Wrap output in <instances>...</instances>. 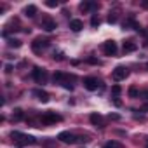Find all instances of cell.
Returning a JSON list of instances; mask_svg holds the SVG:
<instances>
[{"label":"cell","instance_id":"obj_24","mask_svg":"<svg viewBox=\"0 0 148 148\" xmlns=\"http://www.w3.org/2000/svg\"><path fill=\"white\" fill-rule=\"evenodd\" d=\"M45 5H47V7H51V9H56V7H58V2H56V0H47Z\"/></svg>","mask_w":148,"mask_h":148},{"label":"cell","instance_id":"obj_5","mask_svg":"<svg viewBox=\"0 0 148 148\" xmlns=\"http://www.w3.org/2000/svg\"><path fill=\"white\" fill-rule=\"evenodd\" d=\"M49 45H51V42H49V40H45V38H35V40H33V44H32V49H33L37 54H40V52H42L44 49H47Z\"/></svg>","mask_w":148,"mask_h":148},{"label":"cell","instance_id":"obj_23","mask_svg":"<svg viewBox=\"0 0 148 148\" xmlns=\"http://www.w3.org/2000/svg\"><path fill=\"white\" fill-rule=\"evenodd\" d=\"M108 23H110V25L117 23V12H110V16H108Z\"/></svg>","mask_w":148,"mask_h":148},{"label":"cell","instance_id":"obj_26","mask_svg":"<svg viewBox=\"0 0 148 148\" xmlns=\"http://www.w3.org/2000/svg\"><path fill=\"white\" fill-rule=\"evenodd\" d=\"M87 61H89L91 64H99V61H98V59H94V58H89Z\"/></svg>","mask_w":148,"mask_h":148},{"label":"cell","instance_id":"obj_30","mask_svg":"<svg viewBox=\"0 0 148 148\" xmlns=\"http://www.w3.org/2000/svg\"><path fill=\"white\" fill-rule=\"evenodd\" d=\"M146 145H148V141H146Z\"/></svg>","mask_w":148,"mask_h":148},{"label":"cell","instance_id":"obj_25","mask_svg":"<svg viewBox=\"0 0 148 148\" xmlns=\"http://www.w3.org/2000/svg\"><path fill=\"white\" fill-rule=\"evenodd\" d=\"M108 119H110V120H120V115H117V113H110Z\"/></svg>","mask_w":148,"mask_h":148},{"label":"cell","instance_id":"obj_8","mask_svg":"<svg viewBox=\"0 0 148 148\" xmlns=\"http://www.w3.org/2000/svg\"><path fill=\"white\" fill-rule=\"evenodd\" d=\"M84 87L87 91H96L99 87V80L94 79V77H87V79H84Z\"/></svg>","mask_w":148,"mask_h":148},{"label":"cell","instance_id":"obj_14","mask_svg":"<svg viewBox=\"0 0 148 148\" xmlns=\"http://www.w3.org/2000/svg\"><path fill=\"white\" fill-rule=\"evenodd\" d=\"M70 28H71L73 32H80V30L84 28V23H82L80 19H71V21H70Z\"/></svg>","mask_w":148,"mask_h":148},{"label":"cell","instance_id":"obj_19","mask_svg":"<svg viewBox=\"0 0 148 148\" xmlns=\"http://www.w3.org/2000/svg\"><path fill=\"white\" fill-rule=\"evenodd\" d=\"M103 148H124V146H122L119 141H108V143H106Z\"/></svg>","mask_w":148,"mask_h":148},{"label":"cell","instance_id":"obj_29","mask_svg":"<svg viewBox=\"0 0 148 148\" xmlns=\"http://www.w3.org/2000/svg\"><path fill=\"white\" fill-rule=\"evenodd\" d=\"M141 96H143L145 99H148V91H143V92H141Z\"/></svg>","mask_w":148,"mask_h":148},{"label":"cell","instance_id":"obj_17","mask_svg":"<svg viewBox=\"0 0 148 148\" xmlns=\"http://www.w3.org/2000/svg\"><path fill=\"white\" fill-rule=\"evenodd\" d=\"M63 79H64V73H61V71H56V73H54V77H52L54 84H61Z\"/></svg>","mask_w":148,"mask_h":148},{"label":"cell","instance_id":"obj_7","mask_svg":"<svg viewBox=\"0 0 148 148\" xmlns=\"http://www.w3.org/2000/svg\"><path fill=\"white\" fill-rule=\"evenodd\" d=\"M103 52L106 56H115L117 54V42L115 40H106L103 44Z\"/></svg>","mask_w":148,"mask_h":148},{"label":"cell","instance_id":"obj_6","mask_svg":"<svg viewBox=\"0 0 148 148\" xmlns=\"http://www.w3.org/2000/svg\"><path fill=\"white\" fill-rule=\"evenodd\" d=\"M33 79H35V82H38V84H45L47 82V71L44 70V68H33Z\"/></svg>","mask_w":148,"mask_h":148},{"label":"cell","instance_id":"obj_11","mask_svg":"<svg viewBox=\"0 0 148 148\" xmlns=\"http://www.w3.org/2000/svg\"><path fill=\"white\" fill-rule=\"evenodd\" d=\"M91 124H92V125H96V127H99V129H103V127H105L103 117H101L99 113H92V115H91Z\"/></svg>","mask_w":148,"mask_h":148},{"label":"cell","instance_id":"obj_20","mask_svg":"<svg viewBox=\"0 0 148 148\" xmlns=\"http://www.w3.org/2000/svg\"><path fill=\"white\" fill-rule=\"evenodd\" d=\"M120 92H122V87H120L119 84H115V86H112V96H115V98H117V96H119Z\"/></svg>","mask_w":148,"mask_h":148},{"label":"cell","instance_id":"obj_1","mask_svg":"<svg viewBox=\"0 0 148 148\" xmlns=\"http://www.w3.org/2000/svg\"><path fill=\"white\" fill-rule=\"evenodd\" d=\"M11 138L19 145V146H26V145H37V139L33 136H28V134H23L19 131H12L11 132Z\"/></svg>","mask_w":148,"mask_h":148},{"label":"cell","instance_id":"obj_21","mask_svg":"<svg viewBox=\"0 0 148 148\" xmlns=\"http://www.w3.org/2000/svg\"><path fill=\"white\" fill-rule=\"evenodd\" d=\"M129 96H131V98H138V96H139L138 87H134V86H132V87H129Z\"/></svg>","mask_w":148,"mask_h":148},{"label":"cell","instance_id":"obj_27","mask_svg":"<svg viewBox=\"0 0 148 148\" xmlns=\"http://www.w3.org/2000/svg\"><path fill=\"white\" fill-rule=\"evenodd\" d=\"M14 68H12V64H5V73H11Z\"/></svg>","mask_w":148,"mask_h":148},{"label":"cell","instance_id":"obj_13","mask_svg":"<svg viewBox=\"0 0 148 148\" xmlns=\"http://www.w3.org/2000/svg\"><path fill=\"white\" fill-rule=\"evenodd\" d=\"M98 7V4H94V2H82L80 5H79V9L82 11V12H89L91 9H96Z\"/></svg>","mask_w":148,"mask_h":148},{"label":"cell","instance_id":"obj_15","mask_svg":"<svg viewBox=\"0 0 148 148\" xmlns=\"http://www.w3.org/2000/svg\"><path fill=\"white\" fill-rule=\"evenodd\" d=\"M35 14H37V7H35V5H26V7H25V16L33 18Z\"/></svg>","mask_w":148,"mask_h":148},{"label":"cell","instance_id":"obj_18","mask_svg":"<svg viewBox=\"0 0 148 148\" xmlns=\"http://www.w3.org/2000/svg\"><path fill=\"white\" fill-rule=\"evenodd\" d=\"M12 119H14L16 122H18V120H21V119H23V110H21V108H16V110H14V113H12Z\"/></svg>","mask_w":148,"mask_h":148},{"label":"cell","instance_id":"obj_9","mask_svg":"<svg viewBox=\"0 0 148 148\" xmlns=\"http://www.w3.org/2000/svg\"><path fill=\"white\" fill-rule=\"evenodd\" d=\"M42 28H44L45 32H54V30L58 28V23H56L54 19H51V18H44V19H42Z\"/></svg>","mask_w":148,"mask_h":148},{"label":"cell","instance_id":"obj_4","mask_svg":"<svg viewBox=\"0 0 148 148\" xmlns=\"http://www.w3.org/2000/svg\"><path fill=\"white\" fill-rule=\"evenodd\" d=\"M58 139H59L61 143H66V145L77 143V136L73 134V132H70V131H63V132H59V134H58Z\"/></svg>","mask_w":148,"mask_h":148},{"label":"cell","instance_id":"obj_10","mask_svg":"<svg viewBox=\"0 0 148 148\" xmlns=\"http://www.w3.org/2000/svg\"><path fill=\"white\" fill-rule=\"evenodd\" d=\"M32 94H33V96H37V99H38V101H42V103H47V101H49V94H47L45 91H42V89H33V91H32Z\"/></svg>","mask_w":148,"mask_h":148},{"label":"cell","instance_id":"obj_2","mask_svg":"<svg viewBox=\"0 0 148 148\" xmlns=\"http://www.w3.org/2000/svg\"><path fill=\"white\" fill-rule=\"evenodd\" d=\"M40 122H42L44 125L56 124V122H61V115H58V113H54V112H47V113H44V115H42Z\"/></svg>","mask_w":148,"mask_h":148},{"label":"cell","instance_id":"obj_16","mask_svg":"<svg viewBox=\"0 0 148 148\" xmlns=\"http://www.w3.org/2000/svg\"><path fill=\"white\" fill-rule=\"evenodd\" d=\"M7 45H9V47H14V49H19V47L23 45V42L18 40V38H9V40H7Z\"/></svg>","mask_w":148,"mask_h":148},{"label":"cell","instance_id":"obj_28","mask_svg":"<svg viewBox=\"0 0 148 148\" xmlns=\"http://www.w3.org/2000/svg\"><path fill=\"white\" fill-rule=\"evenodd\" d=\"M54 59H58V61H61V59H63V54H61V52H58V54H54Z\"/></svg>","mask_w":148,"mask_h":148},{"label":"cell","instance_id":"obj_22","mask_svg":"<svg viewBox=\"0 0 148 148\" xmlns=\"http://www.w3.org/2000/svg\"><path fill=\"white\" fill-rule=\"evenodd\" d=\"M99 23H101V21H99V18H98V16H92V18H91V26H92V28L99 26Z\"/></svg>","mask_w":148,"mask_h":148},{"label":"cell","instance_id":"obj_12","mask_svg":"<svg viewBox=\"0 0 148 148\" xmlns=\"http://www.w3.org/2000/svg\"><path fill=\"white\" fill-rule=\"evenodd\" d=\"M136 49H138V44H136L134 40H125V42H124V47H122V51H124L125 54H127V52H134Z\"/></svg>","mask_w":148,"mask_h":148},{"label":"cell","instance_id":"obj_3","mask_svg":"<svg viewBox=\"0 0 148 148\" xmlns=\"http://www.w3.org/2000/svg\"><path fill=\"white\" fill-rule=\"evenodd\" d=\"M127 75H129V70H127L125 66H117V68L112 71V79H113L115 82H120V80H124Z\"/></svg>","mask_w":148,"mask_h":148}]
</instances>
